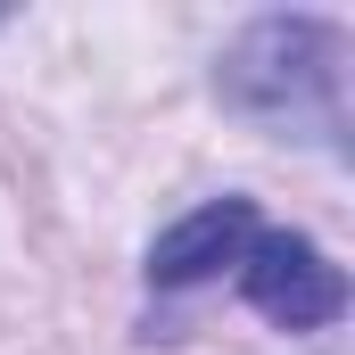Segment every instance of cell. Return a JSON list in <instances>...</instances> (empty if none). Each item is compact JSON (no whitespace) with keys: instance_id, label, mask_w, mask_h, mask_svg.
<instances>
[{"instance_id":"obj_2","label":"cell","mask_w":355,"mask_h":355,"mask_svg":"<svg viewBox=\"0 0 355 355\" xmlns=\"http://www.w3.org/2000/svg\"><path fill=\"white\" fill-rule=\"evenodd\" d=\"M215 91L272 141H306L322 157L347 149V33L322 17H257L223 50Z\"/></svg>"},{"instance_id":"obj_1","label":"cell","mask_w":355,"mask_h":355,"mask_svg":"<svg viewBox=\"0 0 355 355\" xmlns=\"http://www.w3.org/2000/svg\"><path fill=\"white\" fill-rule=\"evenodd\" d=\"M215 281H232L265 322L281 331H331L339 314H347V281L339 265L314 248V240H297V232H281L265 223L248 198H207V207H190L174 232L149 248V289H215Z\"/></svg>"}]
</instances>
